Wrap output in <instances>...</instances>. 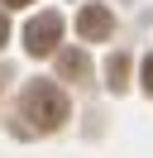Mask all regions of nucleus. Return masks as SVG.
I'll return each instance as SVG.
<instances>
[{"label":"nucleus","instance_id":"nucleus-1","mask_svg":"<svg viewBox=\"0 0 153 158\" xmlns=\"http://www.w3.org/2000/svg\"><path fill=\"white\" fill-rule=\"evenodd\" d=\"M19 115L29 120V129L53 134V129L72 115V106H67V96L53 86V81H34V86H24V96H19Z\"/></svg>","mask_w":153,"mask_h":158},{"label":"nucleus","instance_id":"nucleus-2","mask_svg":"<svg viewBox=\"0 0 153 158\" xmlns=\"http://www.w3.org/2000/svg\"><path fill=\"white\" fill-rule=\"evenodd\" d=\"M57 39H62V15H53V10H43L38 19H29V29H24V48L34 58H48L57 48Z\"/></svg>","mask_w":153,"mask_h":158},{"label":"nucleus","instance_id":"nucleus-3","mask_svg":"<svg viewBox=\"0 0 153 158\" xmlns=\"http://www.w3.org/2000/svg\"><path fill=\"white\" fill-rule=\"evenodd\" d=\"M76 34H81L86 43H101L115 34V15L105 10V5H86L81 15H76Z\"/></svg>","mask_w":153,"mask_h":158},{"label":"nucleus","instance_id":"nucleus-4","mask_svg":"<svg viewBox=\"0 0 153 158\" xmlns=\"http://www.w3.org/2000/svg\"><path fill=\"white\" fill-rule=\"evenodd\" d=\"M57 72H62V77H76V81H81L86 77V72H91V62H86V53H62V58H57Z\"/></svg>","mask_w":153,"mask_h":158},{"label":"nucleus","instance_id":"nucleus-5","mask_svg":"<svg viewBox=\"0 0 153 158\" xmlns=\"http://www.w3.org/2000/svg\"><path fill=\"white\" fill-rule=\"evenodd\" d=\"M105 77H110L105 86H110V91H120V86H124V77H129V58H124V53H115V58L105 62Z\"/></svg>","mask_w":153,"mask_h":158},{"label":"nucleus","instance_id":"nucleus-6","mask_svg":"<svg viewBox=\"0 0 153 158\" xmlns=\"http://www.w3.org/2000/svg\"><path fill=\"white\" fill-rule=\"evenodd\" d=\"M143 91H148V96H153V53H148V58H143Z\"/></svg>","mask_w":153,"mask_h":158},{"label":"nucleus","instance_id":"nucleus-7","mask_svg":"<svg viewBox=\"0 0 153 158\" xmlns=\"http://www.w3.org/2000/svg\"><path fill=\"white\" fill-rule=\"evenodd\" d=\"M5 39H10V24H5V15H0V48H5Z\"/></svg>","mask_w":153,"mask_h":158},{"label":"nucleus","instance_id":"nucleus-8","mask_svg":"<svg viewBox=\"0 0 153 158\" xmlns=\"http://www.w3.org/2000/svg\"><path fill=\"white\" fill-rule=\"evenodd\" d=\"M0 5H34V0H0Z\"/></svg>","mask_w":153,"mask_h":158}]
</instances>
